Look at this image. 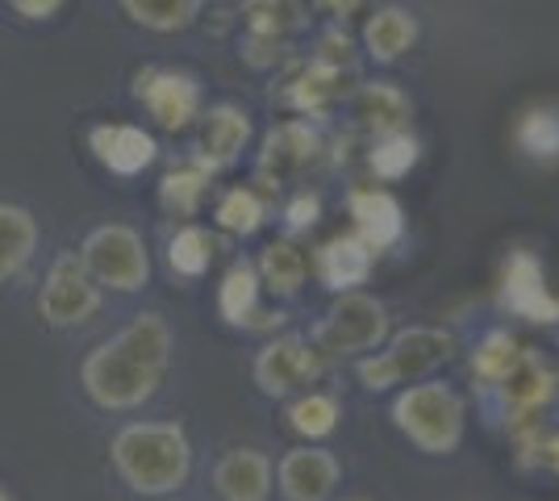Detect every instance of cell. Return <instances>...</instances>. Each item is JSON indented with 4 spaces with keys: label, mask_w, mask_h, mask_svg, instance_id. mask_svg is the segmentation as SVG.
Instances as JSON below:
<instances>
[{
    "label": "cell",
    "mask_w": 559,
    "mask_h": 501,
    "mask_svg": "<svg viewBox=\"0 0 559 501\" xmlns=\"http://www.w3.org/2000/svg\"><path fill=\"white\" fill-rule=\"evenodd\" d=\"M171 363V326L164 313H139L114 338L96 343L80 363V384L88 402L105 414L139 409L159 393Z\"/></svg>",
    "instance_id": "1"
},
{
    "label": "cell",
    "mask_w": 559,
    "mask_h": 501,
    "mask_svg": "<svg viewBox=\"0 0 559 501\" xmlns=\"http://www.w3.org/2000/svg\"><path fill=\"white\" fill-rule=\"evenodd\" d=\"M114 468L139 498H167L192 473V443L180 422H126L114 434Z\"/></svg>",
    "instance_id": "2"
},
{
    "label": "cell",
    "mask_w": 559,
    "mask_h": 501,
    "mask_svg": "<svg viewBox=\"0 0 559 501\" xmlns=\"http://www.w3.org/2000/svg\"><path fill=\"white\" fill-rule=\"evenodd\" d=\"M393 422L418 452L451 455L464 443L467 409H464V397L451 384L418 381L393 402Z\"/></svg>",
    "instance_id": "3"
},
{
    "label": "cell",
    "mask_w": 559,
    "mask_h": 501,
    "mask_svg": "<svg viewBox=\"0 0 559 501\" xmlns=\"http://www.w3.org/2000/svg\"><path fill=\"white\" fill-rule=\"evenodd\" d=\"M451 351H455V338L443 326H409L396 334L380 356L359 359V381L372 393H384L396 384H418L435 368H443Z\"/></svg>",
    "instance_id": "4"
},
{
    "label": "cell",
    "mask_w": 559,
    "mask_h": 501,
    "mask_svg": "<svg viewBox=\"0 0 559 501\" xmlns=\"http://www.w3.org/2000/svg\"><path fill=\"white\" fill-rule=\"evenodd\" d=\"M389 338V310L384 301H376L368 293H338V301L326 310V318L313 326L309 347L313 356L330 363V359H347L376 351Z\"/></svg>",
    "instance_id": "5"
},
{
    "label": "cell",
    "mask_w": 559,
    "mask_h": 501,
    "mask_svg": "<svg viewBox=\"0 0 559 501\" xmlns=\"http://www.w3.org/2000/svg\"><path fill=\"white\" fill-rule=\"evenodd\" d=\"M80 263L88 267V276L96 281V288L105 293H139L151 281V255H146V242L134 226H96L93 235L80 247Z\"/></svg>",
    "instance_id": "6"
},
{
    "label": "cell",
    "mask_w": 559,
    "mask_h": 501,
    "mask_svg": "<svg viewBox=\"0 0 559 501\" xmlns=\"http://www.w3.org/2000/svg\"><path fill=\"white\" fill-rule=\"evenodd\" d=\"M100 288L88 276V267L80 263L75 251H63L55 255V263L47 267V281H43V293H38V313L43 322L55 326V331H68V326H84L93 322L96 310H100Z\"/></svg>",
    "instance_id": "7"
},
{
    "label": "cell",
    "mask_w": 559,
    "mask_h": 501,
    "mask_svg": "<svg viewBox=\"0 0 559 501\" xmlns=\"http://www.w3.org/2000/svg\"><path fill=\"white\" fill-rule=\"evenodd\" d=\"M134 96L146 105L155 126H164L171 134L188 130L205 109L201 80L192 72H180V68H146V72H139L134 75Z\"/></svg>",
    "instance_id": "8"
},
{
    "label": "cell",
    "mask_w": 559,
    "mask_h": 501,
    "mask_svg": "<svg viewBox=\"0 0 559 501\" xmlns=\"http://www.w3.org/2000/svg\"><path fill=\"white\" fill-rule=\"evenodd\" d=\"M318 159H322V134L309 121H280L263 139L255 180L263 189H284V184L301 180Z\"/></svg>",
    "instance_id": "9"
},
{
    "label": "cell",
    "mask_w": 559,
    "mask_h": 501,
    "mask_svg": "<svg viewBox=\"0 0 559 501\" xmlns=\"http://www.w3.org/2000/svg\"><path fill=\"white\" fill-rule=\"evenodd\" d=\"M501 306L526 322H559V297L547 288L535 251H510L501 263Z\"/></svg>",
    "instance_id": "10"
},
{
    "label": "cell",
    "mask_w": 559,
    "mask_h": 501,
    "mask_svg": "<svg viewBox=\"0 0 559 501\" xmlns=\"http://www.w3.org/2000/svg\"><path fill=\"white\" fill-rule=\"evenodd\" d=\"M318 372H322V359L313 356L309 338H301V334L272 338L255 356V384L267 397H288V393L305 389Z\"/></svg>",
    "instance_id": "11"
},
{
    "label": "cell",
    "mask_w": 559,
    "mask_h": 501,
    "mask_svg": "<svg viewBox=\"0 0 559 501\" xmlns=\"http://www.w3.org/2000/svg\"><path fill=\"white\" fill-rule=\"evenodd\" d=\"M251 143V118L247 109L238 105H213L210 114H201L197 126V151H192V164H201L205 171H222V167L238 164V155Z\"/></svg>",
    "instance_id": "12"
},
{
    "label": "cell",
    "mask_w": 559,
    "mask_h": 501,
    "mask_svg": "<svg viewBox=\"0 0 559 501\" xmlns=\"http://www.w3.org/2000/svg\"><path fill=\"white\" fill-rule=\"evenodd\" d=\"M88 146H93L96 164L114 176H142L146 167L155 164L159 155V143L151 130L142 126H130V121H100L88 130Z\"/></svg>",
    "instance_id": "13"
},
{
    "label": "cell",
    "mask_w": 559,
    "mask_h": 501,
    "mask_svg": "<svg viewBox=\"0 0 559 501\" xmlns=\"http://www.w3.org/2000/svg\"><path fill=\"white\" fill-rule=\"evenodd\" d=\"M259 272L251 260H234L217 288V313L238 331H276L284 313H259Z\"/></svg>",
    "instance_id": "14"
},
{
    "label": "cell",
    "mask_w": 559,
    "mask_h": 501,
    "mask_svg": "<svg viewBox=\"0 0 559 501\" xmlns=\"http://www.w3.org/2000/svg\"><path fill=\"white\" fill-rule=\"evenodd\" d=\"M343 477L338 460L326 448H293L280 460V493L288 501H326Z\"/></svg>",
    "instance_id": "15"
},
{
    "label": "cell",
    "mask_w": 559,
    "mask_h": 501,
    "mask_svg": "<svg viewBox=\"0 0 559 501\" xmlns=\"http://www.w3.org/2000/svg\"><path fill=\"white\" fill-rule=\"evenodd\" d=\"M213 489L222 501H267L272 498V460L259 448H230L213 464Z\"/></svg>",
    "instance_id": "16"
},
{
    "label": "cell",
    "mask_w": 559,
    "mask_h": 501,
    "mask_svg": "<svg viewBox=\"0 0 559 501\" xmlns=\"http://www.w3.org/2000/svg\"><path fill=\"white\" fill-rule=\"evenodd\" d=\"M372 263H376V251L359 239V235H334V239L322 242V251L313 255L318 281H322L330 293H355L359 285H368Z\"/></svg>",
    "instance_id": "17"
},
{
    "label": "cell",
    "mask_w": 559,
    "mask_h": 501,
    "mask_svg": "<svg viewBox=\"0 0 559 501\" xmlns=\"http://www.w3.org/2000/svg\"><path fill=\"white\" fill-rule=\"evenodd\" d=\"M350 217H355V235L372 251H389L405 235L401 201L389 189H355L350 192Z\"/></svg>",
    "instance_id": "18"
},
{
    "label": "cell",
    "mask_w": 559,
    "mask_h": 501,
    "mask_svg": "<svg viewBox=\"0 0 559 501\" xmlns=\"http://www.w3.org/2000/svg\"><path fill=\"white\" fill-rule=\"evenodd\" d=\"M497 393L506 402V414L526 418V414H535L556 393V372L547 368V359L538 356V351H518L513 368L497 381Z\"/></svg>",
    "instance_id": "19"
},
{
    "label": "cell",
    "mask_w": 559,
    "mask_h": 501,
    "mask_svg": "<svg viewBox=\"0 0 559 501\" xmlns=\"http://www.w3.org/2000/svg\"><path fill=\"white\" fill-rule=\"evenodd\" d=\"M350 114H355V121H359L368 134L384 139V134L409 130L414 105H409V96L401 93L393 80H376V84H364L359 93L350 96Z\"/></svg>",
    "instance_id": "20"
},
{
    "label": "cell",
    "mask_w": 559,
    "mask_h": 501,
    "mask_svg": "<svg viewBox=\"0 0 559 501\" xmlns=\"http://www.w3.org/2000/svg\"><path fill=\"white\" fill-rule=\"evenodd\" d=\"M418 43V17L401 4H384L376 9L368 25H364V47L376 63H396L401 55H409Z\"/></svg>",
    "instance_id": "21"
},
{
    "label": "cell",
    "mask_w": 559,
    "mask_h": 501,
    "mask_svg": "<svg viewBox=\"0 0 559 501\" xmlns=\"http://www.w3.org/2000/svg\"><path fill=\"white\" fill-rule=\"evenodd\" d=\"M343 75L347 72H334V68H326V63L309 59L301 72L288 80L284 105L297 109V114H305V118H326L330 109L338 105V96H343Z\"/></svg>",
    "instance_id": "22"
},
{
    "label": "cell",
    "mask_w": 559,
    "mask_h": 501,
    "mask_svg": "<svg viewBox=\"0 0 559 501\" xmlns=\"http://www.w3.org/2000/svg\"><path fill=\"white\" fill-rule=\"evenodd\" d=\"M38 251V222L22 205L0 201V285L22 276Z\"/></svg>",
    "instance_id": "23"
},
{
    "label": "cell",
    "mask_w": 559,
    "mask_h": 501,
    "mask_svg": "<svg viewBox=\"0 0 559 501\" xmlns=\"http://www.w3.org/2000/svg\"><path fill=\"white\" fill-rule=\"evenodd\" d=\"M513 143L535 164H559V109L556 105H531L513 126Z\"/></svg>",
    "instance_id": "24"
},
{
    "label": "cell",
    "mask_w": 559,
    "mask_h": 501,
    "mask_svg": "<svg viewBox=\"0 0 559 501\" xmlns=\"http://www.w3.org/2000/svg\"><path fill=\"white\" fill-rule=\"evenodd\" d=\"M255 272H259V285L267 288L272 297H297L305 285L309 263H305V255L288 239H276L263 247Z\"/></svg>",
    "instance_id": "25"
},
{
    "label": "cell",
    "mask_w": 559,
    "mask_h": 501,
    "mask_svg": "<svg viewBox=\"0 0 559 501\" xmlns=\"http://www.w3.org/2000/svg\"><path fill=\"white\" fill-rule=\"evenodd\" d=\"M242 22H247V34L288 43L293 34L305 29L309 9H305V0H242Z\"/></svg>",
    "instance_id": "26"
},
{
    "label": "cell",
    "mask_w": 559,
    "mask_h": 501,
    "mask_svg": "<svg viewBox=\"0 0 559 501\" xmlns=\"http://www.w3.org/2000/svg\"><path fill=\"white\" fill-rule=\"evenodd\" d=\"M121 13L142 29H155V34H180L188 25H197L205 0H117Z\"/></svg>",
    "instance_id": "27"
},
{
    "label": "cell",
    "mask_w": 559,
    "mask_h": 501,
    "mask_svg": "<svg viewBox=\"0 0 559 501\" xmlns=\"http://www.w3.org/2000/svg\"><path fill=\"white\" fill-rule=\"evenodd\" d=\"M205 192H210V171L188 159V164L171 167L164 176V184H159V205L176 217H197L201 205H205Z\"/></svg>",
    "instance_id": "28"
},
{
    "label": "cell",
    "mask_w": 559,
    "mask_h": 501,
    "mask_svg": "<svg viewBox=\"0 0 559 501\" xmlns=\"http://www.w3.org/2000/svg\"><path fill=\"white\" fill-rule=\"evenodd\" d=\"M213 255H217V239H213L205 226H197V222L180 226V230L171 235V242H167V267H171L176 276H185V281L205 276Z\"/></svg>",
    "instance_id": "29"
},
{
    "label": "cell",
    "mask_w": 559,
    "mask_h": 501,
    "mask_svg": "<svg viewBox=\"0 0 559 501\" xmlns=\"http://www.w3.org/2000/svg\"><path fill=\"white\" fill-rule=\"evenodd\" d=\"M421 159V143L409 134V130H401V134H384V139H376L372 143V155H368V167H372L376 180H384V184H393V180H405Z\"/></svg>",
    "instance_id": "30"
},
{
    "label": "cell",
    "mask_w": 559,
    "mask_h": 501,
    "mask_svg": "<svg viewBox=\"0 0 559 501\" xmlns=\"http://www.w3.org/2000/svg\"><path fill=\"white\" fill-rule=\"evenodd\" d=\"M213 222L226 230V235H255L263 230V222H267V210H263V196L255 189H230L222 192V201H217V210H213Z\"/></svg>",
    "instance_id": "31"
},
{
    "label": "cell",
    "mask_w": 559,
    "mask_h": 501,
    "mask_svg": "<svg viewBox=\"0 0 559 501\" xmlns=\"http://www.w3.org/2000/svg\"><path fill=\"white\" fill-rule=\"evenodd\" d=\"M288 427L297 430L301 439H326L338 427V402L330 393H305L288 406Z\"/></svg>",
    "instance_id": "32"
},
{
    "label": "cell",
    "mask_w": 559,
    "mask_h": 501,
    "mask_svg": "<svg viewBox=\"0 0 559 501\" xmlns=\"http://www.w3.org/2000/svg\"><path fill=\"white\" fill-rule=\"evenodd\" d=\"M518 351H522V347H518V338H513L510 331L485 334L480 347H476V356H472V372H476L485 384H497L513 368Z\"/></svg>",
    "instance_id": "33"
},
{
    "label": "cell",
    "mask_w": 559,
    "mask_h": 501,
    "mask_svg": "<svg viewBox=\"0 0 559 501\" xmlns=\"http://www.w3.org/2000/svg\"><path fill=\"white\" fill-rule=\"evenodd\" d=\"M313 59L334 68V72H350V68H355V47H350L347 29H343V25L326 29V34L318 38V55H313Z\"/></svg>",
    "instance_id": "34"
},
{
    "label": "cell",
    "mask_w": 559,
    "mask_h": 501,
    "mask_svg": "<svg viewBox=\"0 0 559 501\" xmlns=\"http://www.w3.org/2000/svg\"><path fill=\"white\" fill-rule=\"evenodd\" d=\"M318 217H322V196L318 192H297L288 201V210H284V230L288 235H305V230L318 226Z\"/></svg>",
    "instance_id": "35"
},
{
    "label": "cell",
    "mask_w": 559,
    "mask_h": 501,
    "mask_svg": "<svg viewBox=\"0 0 559 501\" xmlns=\"http://www.w3.org/2000/svg\"><path fill=\"white\" fill-rule=\"evenodd\" d=\"M284 55H288V43H280V38H263V34H247L242 38V59L251 68H276Z\"/></svg>",
    "instance_id": "36"
},
{
    "label": "cell",
    "mask_w": 559,
    "mask_h": 501,
    "mask_svg": "<svg viewBox=\"0 0 559 501\" xmlns=\"http://www.w3.org/2000/svg\"><path fill=\"white\" fill-rule=\"evenodd\" d=\"M9 4H13V13L25 17V22H47V17H55L63 9V0H9Z\"/></svg>",
    "instance_id": "37"
},
{
    "label": "cell",
    "mask_w": 559,
    "mask_h": 501,
    "mask_svg": "<svg viewBox=\"0 0 559 501\" xmlns=\"http://www.w3.org/2000/svg\"><path fill=\"white\" fill-rule=\"evenodd\" d=\"M322 13H330V17H338V22H347L350 13H359L364 9V0H313Z\"/></svg>",
    "instance_id": "38"
},
{
    "label": "cell",
    "mask_w": 559,
    "mask_h": 501,
    "mask_svg": "<svg viewBox=\"0 0 559 501\" xmlns=\"http://www.w3.org/2000/svg\"><path fill=\"white\" fill-rule=\"evenodd\" d=\"M0 501H9V498H4V489H0Z\"/></svg>",
    "instance_id": "39"
},
{
    "label": "cell",
    "mask_w": 559,
    "mask_h": 501,
    "mask_svg": "<svg viewBox=\"0 0 559 501\" xmlns=\"http://www.w3.org/2000/svg\"><path fill=\"white\" fill-rule=\"evenodd\" d=\"M355 501H364V498H355Z\"/></svg>",
    "instance_id": "40"
}]
</instances>
